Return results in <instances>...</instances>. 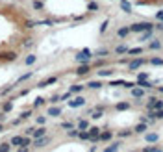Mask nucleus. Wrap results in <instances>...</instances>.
Masks as SVG:
<instances>
[{
    "label": "nucleus",
    "instance_id": "nucleus-19",
    "mask_svg": "<svg viewBox=\"0 0 163 152\" xmlns=\"http://www.w3.org/2000/svg\"><path fill=\"white\" fill-rule=\"evenodd\" d=\"M76 72H78V74H85V72H89V65H82Z\"/></svg>",
    "mask_w": 163,
    "mask_h": 152
},
{
    "label": "nucleus",
    "instance_id": "nucleus-13",
    "mask_svg": "<svg viewBox=\"0 0 163 152\" xmlns=\"http://www.w3.org/2000/svg\"><path fill=\"white\" fill-rule=\"evenodd\" d=\"M48 115H50V117H58V115H61V110H59V108H50V110H48Z\"/></svg>",
    "mask_w": 163,
    "mask_h": 152
},
{
    "label": "nucleus",
    "instance_id": "nucleus-29",
    "mask_svg": "<svg viewBox=\"0 0 163 152\" xmlns=\"http://www.w3.org/2000/svg\"><path fill=\"white\" fill-rule=\"evenodd\" d=\"M17 152H30V149H28V147H19Z\"/></svg>",
    "mask_w": 163,
    "mask_h": 152
},
{
    "label": "nucleus",
    "instance_id": "nucleus-23",
    "mask_svg": "<svg viewBox=\"0 0 163 152\" xmlns=\"http://www.w3.org/2000/svg\"><path fill=\"white\" fill-rule=\"evenodd\" d=\"M28 93H30V89H28V87H24V89H20V91H19V97H24V95H28Z\"/></svg>",
    "mask_w": 163,
    "mask_h": 152
},
{
    "label": "nucleus",
    "instance_id": "nucleus-3",
    "mask_svg": "<svg viewBox=\"0 0 163 152\" xmlns=\"http://www.w3.org/2000/svg\"><path fill=\"white\" fill-rule=\"evenodd\" d=\"M22 139H24V134H20V136H13L11 139H9V143H11V147H20L22 145Z\"/></svg>",
    "mask_w": 163,
    "mask_h": 152
},
{
    "label": "nucleus",
    "instance_id": "nucleus-15",
    "mask_svg": "<svg viewBox=\"0 0 163 152\" xmlns=\"http://www.w3.org/2000/svg\"><path fill=\"white\" fill-rule=\"evenodd\" d=\"M108 139H111V132H104L98 136V141H108Z\"/></svg>",
    "mask_w": 163,
    "mask_h": 152
},
{
    "label": "nucleus",
    "instance_id": "nucleus-16",
    "mask_svg": "<svg viewBox=\"0 0 163 152\" xmlns=\"http://www.w3.org/2000/svg\"><path fill=\"white\" fill-rule=\"evenodd\" d=\"M32 111H33V110H24V111L20 113V119H22V121H24V119H30V117H32Z\"/></svg>",
    "mask_w": 163,
    "mask_h": 152
},
{
    "label": "nucleus",
    "instance_id": "nucleus-2",
    "mask_svg": "<svg viewBox=\"0 0 163 152\" xmlns=\"http://www.w3.org/2000/svg\"><path fill=\"white\" fill-rule=\"evenodd\" d=\"M13 100H15V97H11V98H7V100L2 102V111L4 113H9L13 110Z\"/></svg>",
    "mask_w": 163,
    "mask_h": 152
},
{
    "label": "nucleus",
    "instance_id": "nucleus-12",
    "mask_svg": "<svg viewBox=\"0 0 163 152\" xmlns=\"http://www.w3.org/2000/svg\"><path fill=\"white\" fill-rule=\"evenodd\" d=\"M89 58H91V56H89V52H87V50L76 56V59H78V61H89Z\"/></svg>",
    "mask_w": 163,
    "mask_h": 152
},
{
    "label": "nucleus",
    "instance_id": "nucleus-25",
    "mask_svg": "<svg viewBox=\"0 0 163 152\" xmlns=\"http://www.w3.org/2000/svg\"><path fill=\"white\" fill-rule=\"evenodd\" d=\"M6 117H7V113H4V111H0V123L4 124V121H6Z\"/></svg>",
    "mask_w": 163,
    "mask_h": 152
},
{
    "label": "nucleus",
    "instance_id": "nucleus-22",
    "mask_svg": "<svg viewBox=\"0 0 163 152\" xmlns=\"http://www.w3.org/2000/svg\"><path fill=\"white\" fill-rule=\"evenodd\" d=\"M117 149H119V143H115V145H111L109 149H106V152H115Z\"/></svg>",
    "mask_w": 163,
    "mask_h": 152
},
{
    "label": "nucleus",
    "instance_id": "nucleus-4",
    "mask_svg": "<svg viewBox=\"0 0 163 152\" xmlns=\"http://www.w3.org/2000/svg\"><path fill=\"white\" fill-rule=\"evenodd\" d=\"M48 141H50V137H46V136H43V137H37V139H33V147L41 149V147H45Z\"/></svg>",
    "mask_w": 163,
    "mask_h": 152
},
{
    "label": "nucleus",
    "instance_id": "nucleus-7",
    "mask_svg": "<svg viewBox=\"0 0 163 152\" xmlns=\"http://www.w3.org/2000/svg\"><path fill=\"white\" fill-rule=\"evenodd\" d=\"M84 104H85V100H84L82 97H78V98H74V100H71V102H69V106H71V108H78V106H84Z\"/></svg>",
    "mask_w": 163,
    "mask_h": 152
},
{
    "label": "nucleus",
    "instance_id": "nucleus-9",
    "mask_svg": "<svg viewBox=\"0 0 163 152\" xmlns=\"http://www.w3.org/2000/svg\"><path fill=\"white\" fill-rule=\"evenodd\" d=\"M35 61H37V56H35V54H28V56L24 58V63H26V65H33Z\"/></svg>",
    "mask_w": 163,
    "mask_h": 152
},
{
    "label": "nucleus",
    "instance_id": "nucleus-17",
    "mask_svg": "<svg viewBox=\"0 0 163 152\" xmlns=\"http://www.w3.org/2000/svg\"><path fill=\"white\" fill-rule=\"evenodd\" d=\"M78 130H89V123L87 121H80L78 123Z\"/></svg>",
    "mask_w": 163,
    "mask_h": 152
},
{
    "label": "nucleus",
    "instance_id": "nucleus-21",
    "mask_svg": "<svg viewBox=\"0 0 163 152\" xmlns=\"http://www.w3.org/2000/svg\"><path fill=\"white\" fill-rule=\"evenodd\" d=\"M82 87H84V85H72V87H71V93H78V91H82Z\"/></svg>",
    "mask_w": 163,
    "mask_h": 152
},
{
    "label": "nucleus",
    "instance_id": "nucleus-31",
    "mask_svg": "<svg viewBox=\"0 0 163 152\" xmlns=\"http://www.w3.org/2000/svg\"><path fill=\"white\" fill-rule=\"evenodd\" d=\"M2 130H4V124H2V123H0V134H2Z\"/></svg>",
    "mask_w": 163,
    "mask_h": 152
},
{
    "label": "nucleus",
    "instance_id": "nucleus-11",
    "mask_svg": "<svg viewBox=\"0 0 163 152\" xmlns=\"http://www.w3.org/2000/svg\"><path fill=\"white\" fill-rule=\"evenodd\" d=\"M11 150V143L9 141H2L0 143V152H9Z\"/></svg>",
    "mask_w": 163,
    "mask_h": 152
},
{
    "label": "nucleus",
    "instance_id": "nucleus-24",
    "mask_svg": "<svg viewBox=\"0 0 163 152\" xmlns=\"http://www.w3.org/2000/svg\"><path fill=\"white\" fill-rule=\"evenodd\" d=\"M20 121H22L20 117H19V119H13V121H11V126H17V124H20Z\"/></svg>",
    "mask_w": 163,
    "mask_h": 152
},
{
    "label": "nucleus",
    "instance_id": "nucleus-30",
    "mask_svg": "<svg viewBox=\"0 0 163 152\" xmlns=\"http://www.w3.org/2000/svg\"><path fill=\"white\" fill-rule=\"evenodd\" d=\"M63 128H72V123H63Z\"/></svg>",
    "mask_w": 163,
    "mask_h": 152
},
{
    "label": "nucleus",
    "instance_id": "nucleus-27",
    "mask_svg": "<svg viewBox=\"0 0 163 152\" xmlns=\"http://www.w3.org/2000/svg\"><path fill=\"white\" fill-rule=\"evenodd\" d=\"M32 132H33V128L30 126V128H26V130H24V136H32Z\"/></svg>",
    "mask_w": 163,
    "mask_h": 152
},
{
    "label": "nucleus",
    "instance_id": "nucleus-28",
    "mask_svg": "<svg viewBox=\"0 0 163 152\" xmlns=\"http://www.w3.org/2000/svg\"><path fill=\"white\" fill-rule=\"evenodd\" d=\"M45 121H46V119H45V117H37V123H39V124H41V126H43V124H45Z\"/></svg>",
    "mask_w": 163,
    "mask_h": 152
},
{
    "label": "nucleus",
    "instance_id": "nucleus-18",
    "mask_svg": "<svg viewBox=\"0 0 163 152\" xmlns=\"http://www.w3.org/2000/svg\"><path fill=\"white\" fill-rule=\"evenodd\" d=\"M33 9H35V11H41V9H43V2H41V0H35V2H33Z\"/></svg>",
    "mask_w": 163,
    "mask_h": 152
},
{
    "label": "nucleus",
    "instance_id": "nucleus-1",
    "mask_svg": "<svg viewBox=\"0 0 163 152\" xmlns=\"http://www.w3.org/2000/svg\"><path fill=\"white\" fill-rule=\"evenodd\" d=\"M17 58H19V54L15 50H4V52H0V61H17Z\"/></svg>",
    "mask_w": 163,
    "mask_h": 152
},
{
    "label": "nucleus",
    "instance_id": "nucleus-6",
    "mask_svg": "<svg viewBox=\"0 0 163 152\" xmlns=\"http://www.w3.org/2000/svg\"><path fill=\"white\" fill-rule=\"evenodd\" d=\"M56 82H58V78H56V76H50V78H46V80H43V82H39L37 85H39V87H46V85L56 84Z\"/></svg>",
    "mask_w": 163,
    "mask_h": 152
},
{
    "label": "nucleus",
    "instance_id": "nucleus-14",
    "mask_svg": "<svg viewBox=\"0 0 163 152\" xmlns=\"http://www.w3.org/2000/svg\"><path fill=\"white\" fill-rule=\"evenodd\" d=\"M32 76H33V72H26V74H22V76H20V78H19V80H17V82H15V84H17V85H19V84H20V82H24V80H28V78H32Z\"/></svg>",
    "mask_w": 163,
    "mask_h": 152
},
{
    "label": "nucleus",
    "instance_id": "nucleus-20",
    "mask_svg": "<svg viewBox=\"0 0 163 152\" xmlns=\"http://www.w3.org/2000/svg\"><path fill=\"white\" fill-rule=\"evenodd\" d=\"M43 104H45V98H41V97H39V98H35L33 108H39V106H43Z\"/></svg>",
    "mask_w": 163,
    "mask_h": 152
},
{
    "label": "nucleus",
    "instance_id": "nucleus-5",
    "mask_svg": "<svg viewBox=\"0 0 163 152\" xmlns=\"http://www.w3.org/2000/svg\"><path fill=\"white\" fill-rule=\"evenodd\" d=\"M43 136H46V128L45 126H41V128H33V132H32V137L33 139H37V137H43Z\"/></svg>",
    "mask_w": 163,
    "mask_h": 152
},
{
    "label": "nucleus",
    "instance_id": "nucleus-32",
    "mask_svg": "<svg viewBox=\"0 0 163 152\" xmlns=\"http://www.w3.org/2000/svg\"><path fill=\"white\" fill-rule=\"evenodd\" d=\"M0 111H2V104H0Z\"/></svg>",
    "mask_w": 163,
    "mask_h": 152
},
{
    "label": "nucleus",
    "instance_id": "nucleus-10",
    "mask_svg": "<svg viewBox=\"0 0 163 152\" xmlns=\"http://www.w3.org/2000/svg\"><path fill=\"white\" fill-rule=\"evenodd\" d=\"M135 2H139V4H152V6H161L163 4V0H135Z\"/></svg>",
    "mask_w": 163,
    "mask_h": 152
},
{
    "label": "nucleus",
    "instance_id": "nucleus-8",
    "mask_svg": "<svg viewBox=\"0 0 163 152\" xmlns=\"http://www.w3.org/2000/svg\"><path fill=\"white\" fill-rule=\"evenodd\" d=\"M13 89H17V84H9V85H6L4 89H0V97H4V95H7V93H11Z\"/></svg>",
    "mask_w": 163,
    "mask_h": 152
},
{
    "label": "nucleus",
    "instance_id": "nucleus-26",
    "mask_svg": "<svg viewBox=\"0 0 163 152\" xmlns=\"http://www.w3.org/2000/svg\"><path fill=\"white\" fill-rule=\"evenodd\" d=\"M100 85H102V84H98V82H91V84H89V87H95V89L100 87Z\"/></svg>",
    "mask_w": 163,
    "mask_h": 152
}]
</instances>
